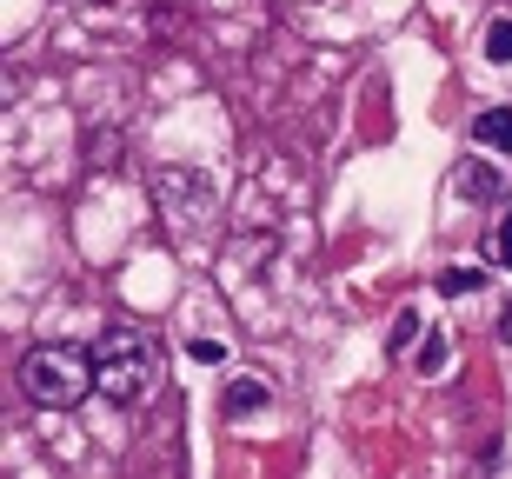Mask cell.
I'll list each match as a JSON object with an SVG mask.
<instances>
[{
	"mask_svg": "<svg viewBox=\"0 0 512 479\" xmlns=\"http://www.w3.org/2000/svg\"><path fill=\"white\" fill-rule=\"evenodd\" d=\"M153 373H160V346H153V333H140V326H107L94 340V380L107 400H140L153 386Z\"/></svg>",
	"mask_w": 512,
	"mask_h": 479,
	"instance_id": "1",
	"label": "cell"
},
{
	"mask_svg": "<svg viewBox=\"0 0 512 479\" xmlns=\"http://www.w3.org/2000/svg\"><path fill=\"white\" fill-rule=\"evenodd\" d=\"M20 386H27L34 406H80L100 380H94V360L80 346H34L20 360Z\"/></svg>",
	"mask_w": 512,
	"mask_h": 479,
	"instance_id": "2",
	"label": "cell"
},
{
	"mask_svg": "<svg viewBox=\"0 0 512 479\" xmlns=\"http://www.w3.org/2000/svg\"><path fill=\"white\" fill-rule=\"evenodd\" d=\"M473 140L479 147H499V154L512 160V107H486V114L473 120Z\"/></svg>",
	"mask_w": 512,
	"mask_h": 479,
	"instance_id": "3",
	"label": "cell"
},
{
	"mask_svg": "<svg viewBox=\"0 0 512 479\" xmlns=\"http://www.w3.org/2000/svg\"><path fill=\"white\" fill-rule=\"evenodd\" d=\"M260 406H266V380L240 373V380L227 386V400H220V413H227V420H240V413H260Z\"/></svg>",
	"mask_w": 512,
	"mask_h": 479,
	"instance_id": "4",
	"label": "cell"
},
{
	"mask_svg": "<svg viewBox=\"0 0 512 479\" xmlns=\"http://www.w3.org/2000/svg\"><path fill=\"white\" fill-rule=\"evenodd\" d=\"M459 193H466V200H499L506 180H499L493 167H459Z\"/></svg>",
	"mask_w": 512,
	"mask_h": 479,
	"instance_id": "5",
	"label": "cell"
},
{
	"mask_svg": "<svg viewBox=\"0 0 512 479\" xmlns=\"http://www.w3.org/2000/svg\"><path fill=\"white\" fill-rule=\"evenodd\" d=\"M479 287H486V267H446L439 273V293H453V300L459 293H479Z\"/></svg>",
	"mask_w": 512,
	"mask_h": 479,
	"instance_id": "6",
	"label": "cell"
},
{
	"mask_svg": "<svg viewBox=\"0 0 512 479\" xmlns=\"http://www.w3.org/2000/svg\"><path fill=\"white\" fill-rule=\"evenodd\" d=\"M486 60H499V67L512 60V20H493V27H486Z\"/></svg>",
	"mask_w": 512,
	"mask_h": 479,
	"instance_id": "7",
	"label": "cell"
},
{
	"mask_svg": "<svg viewBox=\"0 0 512 479\" xmlns=\"http://www.w3.org/2000/svg\"><path fill=\"white\" fill-rule=\"evenodd\" d=\"M439 366H446V340L426 333V346H419V373H439Z\"/></svg>",
	"mask_w": 512,
	"mask_h": 479,
	"instance_id": "8",
	"label": "cell"
},
{
	"mask_svg": "<svg viewBox=\"0 0 512 479\" xmlns=\"http://www.w3.org/2000/svg\"><path fill=\"white\" fill-rule=\"evenodd\" d=\"M413 333H419V313L406 307V313L393 320V353H406V346H413Z\"/></svg>",
	"mask_w": 512,
	"mask_h": 479,
	"instance_id": "9",
	"label": "cell"
},
{
	"mask_svg": "<svg viewBox=\"0 0 512 479\" xmlns=\"http://www.w3.org/2000/svg\"><path fill=\"white\" fill-rule=\"evenodd\" d=\"M493 260H499V267H512V213H506V220H499V240H493Z\"/></svg>",
	"mask_w": 512,
	"mask_h": 479,
	"instance_id": "10",
	"label": "cell"
},
{
	"mask_svg": "<svg viewBox=\"0 0 512 479\" xmlns=\"http://www.w3.org/2000/svg\"><path fill=\"white\" fill-rule=\"evenodd\" d=\"M193 360H200V366H220V360H227V346H220V340H193Z\"/></svg>",
	"mask_w": 512,
	"mask_h": 479,
	"instance_id": "11",
	"label": "cell"
},
{
	"mask_svg": "<svg viewBox=\"0 0 512 479\" xmlns=\"http://www.w3.org/2000/svg\"><path fill=\"white\" fill-rule=\"evenodd\" d=\"M499 340L512 346V300H506V307H499Z\"/></svg>",
	"mask_w": 512,
	"mask_h": 479,
	"instance_id": "12",
	"label": "cell"
}]
</instances>
